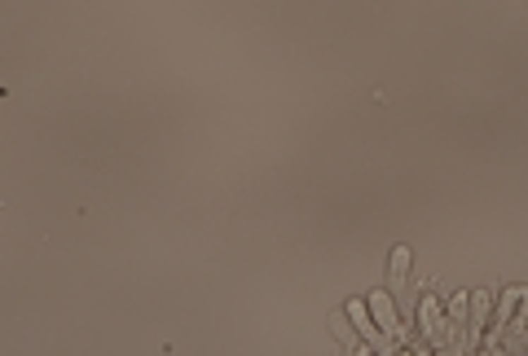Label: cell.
Masks as SVG:
<instances>
[{"label":"cell","mask_w":528,"mask_h":356,"mask_svg":"<svg viewBox=\"0 0 528 356\" xmlns=\"http://www.w3.org/2000/svg\"><path fill=\"white\" fill-rule=\"evenodd\" d=\"M348 312H352V321H356V326H361V334H366V339H370L374 348H383V352H392V339H388V334H379V330H374V326L366 321V312H361V304H352Z\"/></svg>","instance_id":"6da1fadb"},{"label":"cell","mask_w":528,"mask_h":356,"mask_svg":"<svg viewBox=\"0 0 528 356\" xmlns=\"http://www.w3.org/2000/svg\"><path fill=\"white\" fill-rule=\"evenodd\" d=\"M374 308H379V321H383L388 330H396V334H405V326H396V317H392V308H388V295H374Z\"/></svg>","instance_id":"7a4b0ae2"},{"label":"cell","mask_w":528,"mask_h":356,"mask_svg":"<svg viewBox=\"0 0 528 356\" xmlns=\"http://www.w3.org/2000/svg\"><path fill=\"white\" fill-rule=\"evenodd\" d=\"M330 326H335V334H339V339H344V343H348V348H356V339H352V334H348V330H344V321H339V317H335V321H330Z\"/></svg>","instance_id":"3957f363"}]
</instances>
